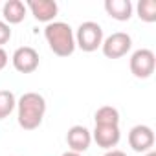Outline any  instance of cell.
<instances>
[{
	"label": "cell",
	"instance_id": "cell-1",
	"mask_svg": "<svg viewBox=\"0 0 156 156\" xmlns=\"http://www.w3.org/2000/svg\"><path fill=\"white\" fill-rule=\"evenodd\" d=\"M46 114V99L37 92H26L17 101L19 125L24 130H35Z\"/></svg>",
	"mask_w": 156,
	"mask_h": 156
},
{
	"label": "cell",
	"instance_id": "cell-2",
	"mask_svg": "<svg viewBox=\"0 0 156 156\" xmlns=\"http://www.w3.org/2000/svg\"><path fill=\"white\" fill-rule=\"evenodd\" d=\"M44 37L50 50L59 57H68L75 51V35L66 22H50L44 28Z\"/></svg>",
	"mask_w": 156,
	"mask_h": 156
},
{
	"label": "cell",
	"instance_id": "cell-3",
	"mask_svg": "<svg viewBox=\"0 0 156 156\" xmlns=\"http://www.w3.org/2000/svg\"><path fill=\"white\" fill-rule=\"evenodd\" d=\"M73 35H75V46H79L87 53L96 51L103 44V28L94 20H87L79 24Z\"/></svg>",
	"mask_w": 156,
	"mask_h": 156
},
{
	"label": "cell",
	"instance_id": "cell-4",
	"mask_svg": "<svg viewBox=\"0 0 156 156\" xmlns=\"http://www.w3.org/2000/svg\"><path fill=\"white\" fill-rule=\"evenodd\" d=\"M130 72L134 77L138 79H147L154 73V68H156V57L151 50L147 48H141V50H136L132 55H130Z\"/></svg>",
	"mask_w": 156,
	"mask_h": 156
},
{
	"label": "cell",
	"instance_id": "cell-5",
	"mask_svg": "<svg viewBox=\"0 0 156 156\" xmlns=\"http://www.w3.org/2000/svg\"><path fill=\"white\" fill-rule=\"evenodd\" d=\"M130 48H132V39L125 31H116V33L108 35L107 39H103V44H101L103 55L108 59H119V57L127 55L130 51Z\"/></svg>",
	"mask_w": 156,
	"mask_h": 156
},
{
	"label": "cell",
	"instance_id": "cell-6",
	"mask_svg": "<svg viewBox=\"0 0 156 156\" xmlns=\"http://www.w3.org/2000/svg\"><path fill=\"white\" fill-rule=\"evenodd\" d=\"M13 68L20 73H31L39 68V53L31 46H20L15 50L13 57Z\"/></svg>",
	"mask_w": 156,
	"mask_h": 156
},
{
	"label": "cell",
	"instance_id": "cell-7",
	"mask_svg": "<svg viewBox=\"0 0 156 156\" xmlns=\"http://www.w3.org/2000/svg\"><path fill=\"white\" fill-rule=\"evenodd\" d=\"M129 145L136 152H149L154 147V132L147 125H136L129 132Z\"/></svg>",
	"mask_w": 156,
	"mask_h": 156
},
{
	"label": "cell",
	"instance_id": "cell-8",
	"mask_svg": "<svg viewBox=\"0 0 156 156\" xmlns=\"http://www.w3.org/2000/svg\"><path fill=\"white\" fill-rule=\"evenodd\" d=\"M66 143H68L70 151L83 154L90 147V143H92V132L87 127H83V125H73V127L68 129Z\"/></svg>",
	"mask_w": 156,
	"mask_h": 156
},
{
	"label": "cell",
	"instance_id": "cell-9",
	"mask_svg": "<svg viewBox=\"0 0 156 156\" xmlns=\"http://www.w3.org/2000/svg\"><path fill=\"white\" fill-rule=\"evenodd\" d=\"M92 140L101 149H108V151L114 149L121 140L119 125H96V129L92 132Z\"/></svg>",
	"mask_w": 156,
	"mask_h": 156
},
{
	"label": "cell",
	"instance_id": "cell-10",
	"mask_svg": "<svg viewBox=\"0 0 156 156\" xmlns=\"http://www.w3.org/2000/svg\"><path fill=\"white\" fill-rule=\"evenodd\" d=\"M31 15L39 20V22H53V19L59 13V6L53 0H30L28 6Z\"/></svg>",
	"mask_w": 156,
	"mask_h": 156
},
{
	"label": "cell",
	"instance_id": "cell-11",
	"mask_svg": "<svg viewBox=\"0 0 156 156\" xmlns=\"http://www.w3.org/2000/svg\"><path fill=\"white\" fill-rule=\"evenodd\" d=\"M26 11H28V8L22 0H8L2 9L4 22L6 24H20L26 19Z\"/></svg>",
	"mask_w": 156,
	"mask_h": 156
},
{
	"label": "cell",
	"instance_id": "cell-12",
	"mask_svg": "<svg viewBox=\"0 0 156 156\" xmlns=\"http://www.w3.org/2000/svg\"><path fill=\"white\" fill-rule=\"evenodd\" d=\"M105 11L112 19H116L119 22H125L132 17V4H130V0H107Z\"/></svg>",
	"mask_w": 156,
	"mask_h": 156
},
{
	"label": "cell",
	"instance_id": "cell-13",
	"mask_svg": "<svg viewBox=\"0 0 156 156\" xmlns=\"http://www.w3.org/2000/svg\"><path fill=\"white\" fill-rule=\"evenodd\" d=\"M94 119H96V125H119V112L118 108L107 105L98 108Z\"/></svg>",
	"mask_w": 156,
	"mask_h": 156
},
{
	"label": "cell",
	"instance_id": "cell-14",
	"mask_svg": "<svg viewBox=\"0 0 156 156\" xmlns=\"http://www.w3.org/2000/svg\"><path fill=\"white\" fill-rule=\"evenodd\" d=\"M17 107V98L11 90H0V119H6Z\"/></svg>",
	"mask_w": 156,
	"mask_h": 156
},
{
	"label": "cell",
	"instance_id": "cell-15",
	"mask_svg": "<svg viewBox=\"0 0 156 156\" xmlns=\"http://www.w3.org/2000/svg\"><path fill=\"white\" fill-rule=\"evenodd\" d=\"M136 9H138V17L143 22H154L156 20V2L154 0H140Z\"/></svg>",
	"mask_w": 156,
	"mask_h": 156
},
{
	"label": "cell",
	"instance_id": "cell-16",
	"mask_svg": "<svg viewBox=\"0 0 156 156\" xmlns=\"http://www.w3.org/2000/svg\"><path fill=\"white\" fill-rule=\"evenodd\" d=\"M11 39V28L9 24H6L4 20H0V48H2L6 42H9Z\"/></svg>",
	"mask_w": 156,
	"mask_h": 156
},
{
	"label": "cell",
	"instance_id": "cell-17",
	"mask_svg": "<svg viewBox=\"0 0 156 156\" xmlns=\"http://www.w3.org/2000/svg\"><path fill=\"white\" fill-rule=\"evenodd\" d=\"M8 61H9V57H8L6 50H4V48H0V72H2V70L8 66Z\"/></svg>",
	"mask_w": 156,
	"mask_h": 156
},
{
	"label": "cell",
	"instance_id": "cell-18",
	"mask_svg": "<svg viewBox=\"0 0 156 156\" xmlns=\"http://www.w3.org/2000/svg\"><path fill=\"white\" fill-rule=\"evenodd\" d=\"M105 156H127V154H125L123 151H119V149H110Z\"/></svg>",
	"mask_w": 156,
	"mask_h": 156
},
{
	"label": "cell",
	"instance_id": "cell-19",
	"mask_svg": "<svg viewBox=\"0 0 156 156\" xmlns=\"http://www.w3.org/2000/svg\"><path fill=\"white\" fill-rule=\"evenodd\" d=\"M61 156H83V154H79V152H73V151H66V152H62Z\"/></svg>",
	"mask_w": 156,
	"mask_h": 156
},
{
	"label": "cell",
	"instance_id": "cell-20",
	"mask_svg": "<svg viewBox=\"0 0 156 156\" xmlns=\"http://www.w3.org/2000/svg\"><path fill=\"white\" fill-rule=\"evenodd\" d=\"M145 156H156V152L154 151H149V152H145Z\"/></svg>",
	"mask_w": 156,
	"mask_h": 156
}]
</instances>
